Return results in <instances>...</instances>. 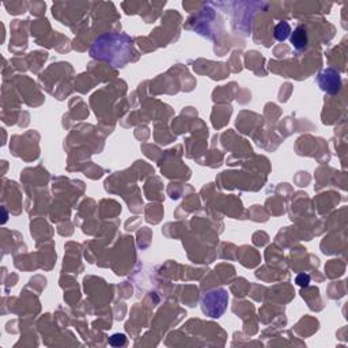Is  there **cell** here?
Instances as JSON below:
<instances>
[{"label":"cell","instance_id":"1","mask_svg":"<svg viewBox=\"0 0 348 348\" xmlns=\"http://www.w3.org/2000/svg\"><path fill=\"white\" fill-rule=\"evenodd\" d=\"M226 306H227V293L225 290H214L208 293L201 301L203 312L214 318L223 314Z\"/></svg>","mask_w":348,"mask_h":348},{"label":"cell","instance_id":"5","mask_svg":"<svg viewBox=\"0 0 348 348\" xmlns=\"http://www.w3.org/2000/svg\"><path fill=\"white\" fill-rule=\"evenodd\" d=\"M109 344L112 347H124L127 344V337L124 333H114L109 337Z\"/></svg>","mask_w":348,"mask_h":348},{"label":"cell","instance_id":"2","mask_svg":"<svg viewBox=\"0 0 348 348\" xmlns=\"http://www.w3.org/2000/svg\"><path fill=\"white\" fill-rule=\"evenodd\" d=\"M318 85L321 87L324 91H327L329 94H336L340 87H342V78H340V74L333 70V68H327L321 71L318 74Z\"/></svg>","mask_w":348,"mask_h":348},{"label":"cell","instance_id":"6","mask_svg":"<svg viewBox=\"0 0 348 348\" xmlns=\"http://www.w3.org/2000/svg\"><path fill=\"white\" fill-rule=\"evenodd\" d=\"M295 283L301 287H306L310 283V276L308 274H299L295 278Z\"/></svg>","mask_w":348,"mask_h":348},{"label":"cell","instance_id":"3","mask_svg":"<svg viewBox=\"0 0 348 348\" xmlns=\"http://www.w3.org/2000/svg\"><path fill=\"white\" fill-rule=\"evenodd\" d=\"M291 44L296 51H303L308 47V32L303 26H298L291 33Z\"/></svg>","mask_w":348,"mask_h":348},{"label":"cell","instance_id":"4","mask_svg":"<svg viewBox=\"0 0 348 348\" xmlns=\"http://www.w3.org/2000/svg\"><path fill=\"white\" fill-rule=\"evenodd\" d=\"M290 34H291V26H290L288 22H279V23L275 26L274 35L278 41L287 40Z\"/></svg>","mask_w":348,"mask_h":348}]
</instances>
